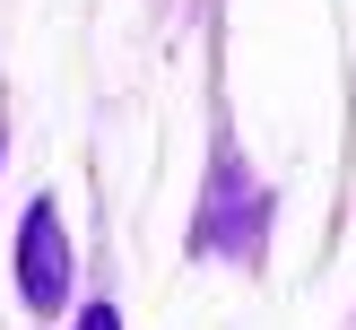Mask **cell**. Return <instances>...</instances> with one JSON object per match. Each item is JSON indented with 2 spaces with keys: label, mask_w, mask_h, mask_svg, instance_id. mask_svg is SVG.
<instances>
[{
  "label": "cell",
  "mask_w": 356,
  "mask_h": 330,
  "mask_svg": "<svg viewBox=\"0 0 356 330\" xmlns=\"http://www.w3.org/2000/svg\"><path fill=\"white\" fill-rule=\"evenodd\" d=\"M17 287H26L35 313H61L70 304V270H61V217H52V200L26 208V226H17Z\"/></svg>",
  "instance_id": "obj_1"
},
{
  "label": "cell",
  "mask_w": 356,
  "mask_h": 330,
  "mask_svg": "<svg viewBox=\"0 0 356 330\" xmlns=\"http://www.w3.org/2000/svg\"><path fill=\"white\" fill-rule=\"evenodd\" d=\"M79 330H122V313H113V304H87V313H79Z\"/></svg>",
  "instance_id": "obj_2"
}]
</instances>
